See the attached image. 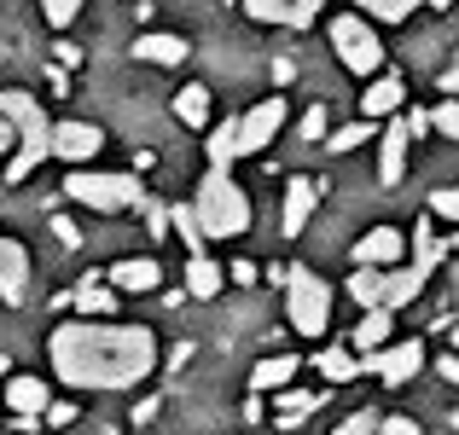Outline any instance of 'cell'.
<instances>
[{"label": "cell", "instance_id": "2", "mask_svg": "<svg viewBox=\"0 0 459 435\" xmlns=\"http://www.w3.org/2000/svg\"><path fill=\"white\" fill-rule=\"evenodd\" d=\"M0 116L18 128V151L6 157V180H30L35 168L53 157V123H47V111L35 105V93H23V88L0 93Z\"/></svg>", "mask_w": 459, "mask_h": 435}, {"label": "cell", "instance_id": "42", "mask_svg": "<svg viewBox=\"0 0 459 435\" xmlns=\"http://www.w3.org/2000/svg\"><path fill=\"white\" fill-rule=\"evenodd\" d=\"M53 233H58V244H70V250L82 244V233H76V226H70V221H53Z\"/></svg>", "mask_w": 459, "mask_h": 435}, {"label": "cell", "instance_id": "33", "mask_svg": "<svg viewBox=\"0 0 459 435\" xmlns=\"http://www.w3.org/2000/svg\"><path fill=\"white\" fill-rule=\"evenodd\" d=\"M41 18L53 23V30H70V23L82 18V0H41Z\"/></svg>", "mask_w": 459, "mask_h": 435}, {"label": "cell", "instance_id": "6", "mask_svg": "<svg viewBox=\"0 0 459 435\" xmlns=\"http://www.w3.org/2000/svg\"><path fill=\"white\" fill-rule=\"evenodd\" d=\"M332 47L343 58V70H355V76H378L384 70V41L372 35V23H360V12L332 18Z\"/></svg>", "mask_w": 459, "mask_h": 435}, {"label": "cell", "instance_id": "22", "mask_svg": "<svg viewBox=\"0 0 459 435\" xmlns=\"http://www.w3.org/2000/svg\"><path fill=\"white\" fill-rule=\"evenodd\" d=\"M314 406H320V395H308V389H280V395H273V424H280V430H297V424L314 413Z\"/></svg>", "mask_w": 459, "mask_h": 435}, {"label": "cell", "instance_id": "14", "mask_svg": "<svg viewBox=\"0 0 459 435\" xmlns=\"http://www.w3.org/2000/svg\"><path fill=\"white\" fill-rule=\"evenodd\" d=\"M30 296V250L18 238H0V302H18Z\"/></svg>", "mask_w": 459, "mask_h": 435}, {"label": "cell", "instance_id": "41", "mask_svg": "<svg viewBox=\"0 0 459 435\" xmlns=\"http://www.w3.org/2000/svg\"><path fill=\"white\" fill-rule=\"evenodd\" d=\"M70 64H82V47H70V41H58V70H70Z\"/></svg>", "mask_w": 459, "mask_h": 435}, {"label": "cell", "instance_id": "8", "mask_svg": "<svg viewBox=\"0 0 459 435\" xmlns=\"http://www.w3.org/2000/svg\"><path fill=\"white\" fill-rule=\"evenodd\" d=\"M280 128H285V99H280V93H268L262 105H250V111L238 116V157L268 151V145L280 140Z\"/></svg>", "mask_w": 459, "mask_h": 435}, {"label": "cell", "instance_id": "35", "mask_svg": "<svg viewBox=\"0 0 459 435\" xmlns=\"http://www.w3.org/2000/svg\"><path fill=\"white\" fill-rule=\"evenodd\" d=\"M378 418H384V413H349L332 435H378Z\"/></svg>", "mask_w": 459, "mask_h": 435}, {"label": "cell", "instance_id": "9", "mask_svg": "<svg viewBox=\"0 0 459 435\" xmlns=\"http://www.w3.org/2000/svg\"><path fill=\"white\" fill-rule=\"evenodd\" d=\"M105 134L93 123H53V157H65L70 168H88L93 157H100Z\"/></svg>", "mask_w": 459, "mask_h": 435}, {"label": "cell", "instance_id": "12", "mask_svg": "<svg viewBox=\"0 0 459 435\" xmlns=\"http://www.w3.org/2000/svg\"><path fill=\"white\" fill-rule=\"evenodd\" d=\"M256 23H280V30H308L320 18V0H245Z\"/></svg>", "mask_w": 459, "mask_h": 435}, {"label": "cell", "instance_id": "40", "mask_svg": "<svg viewBox=\"0 0 459 435\" xmlns=\"http://www.w3.org/2000/svg\"><path fill=\"white\" fill-rule=\"evenodd\" d=\"M12 151H18V128L0 116V157H12Z\"/></svg>", "mask_w": 459, "mask_h": 435}, {"label": "cell", "instance_id": "34", "mask_svg": "<svg viewBox=\"0 0 459 435\" xmlns=\"http://www.w3.org/2000/svg\"><path fill=\"white\" fill-rule=\"evenodd\" d=\"M430 128H437V134H448V140H459V99L437 105V111H430Z\"/></svg>", "mask_w": 459, "mask_h": 435}, {"label": "cell", "instance_id": "28", "mask_svg": "<svg viewBox=\"0 0 459 435\" xmlns=\"http://www.w3.org/2000/svg\"><path fill=\"white\" fill-rule=\"evenodd\" d=\"M204 151H210V168H221V175H227V168H233V157H238V116L215 128V134L204 140Z\"/></svg>", "mask_w": 459, "mask_h": 435}, {"label": "cell", "instance_id": "18", "mask_svg": "<svg viewBox=\"0 0 459 435\" xmlns=\"http://www.w3.org/2000/svg\"><path fill=\"white\" fill-rule=\"evenodd\" d=\"M117 290H128V296H146V290H157V279H163V268H157L152 256H123L111 273H105Z\"/></svg>", "mask_w": 459, "mask_h": 435}, {"label": "cell", "instance_id": "29", "mask_svg": "<svg viewBox=\"0 0 459 435\" xmlns=\"http://www.w3.org/2000/svg\"><path fill=\"white\" fill-rule=\"evenodd\" d=\"M349 296L360 302V308H384V268H355V279H349Z\"/></svg>", "mask_w": 459, "mask_h": 435}, {"label": "cell", "instance_id": "48", "mask_svg": "<svg viewBox=\"0 0 459 435\" xmlns=\"http://www.w3.org/2000/svg\"><path fill=\"white\" fill-rule=\"evenodd\" d=\"M454 279H459V261H454Z\"/></svg>", "mask_w": 459, "mask_h": 435}, {"label": "cell", "instance_id": "43", "mask_svg": "<svg viewBox=\"0 0 459 435\" xmlns=\"http://www.w3.org/2000/svg\"><path fill=\"white\" fill-rule=\"evenodd\" d=\"M70 418H76V406H65V401L47 406V424H70Z\"/></svg>", "mask_w": 459, "mask_h": 435}, {"label": "cell", "instance_id": "47", "mask_svg": "<svg viewBox=\"0 0 459 435\" xmlns=\"http://www.w3.org/2000/svg\"><path fill=\"white\" fill-rule=\"evenodd\" d=\"M454 250H459V226H454Z\"/></svg>", "mask_w": 459, "mask_h": 435}, {"label": "cell", "instance_id": "31", "mask_svg": "<svg viewBox=\"0 0 459 435\" xmlns=\"http://www.w3.org/2000/svg\"><path fill=\"white\" fill-rule=\"evenodd\" d=\"M360 12H372V18H384V23H407V12L419 6V0H355Z\"/></svg>", "mask_w": 459, "mask_h": 435}, {"label": "cell", "instance_id": "44", "mask_svg": "<svg viewBox=\"0 0 459 435\" xmlns=\"http://www.w3.org/2000/svg\"><path fill=\"white\" fill-rule=\"evenodd\" d=\"M442 88H448V93H459V53H454V64H448V76H442Z\"/></svg>", "mask_w": 459, "mask_h": 435}, {"label": "cell", "instance_id": "37", "mask_svg": "<svg viewBox=\"0 0 459 435\" xmlns=\"http://www.w3.org/2000/svg\"><path fill=\"white\" fill-rule=\"evenodd\" d=\"M378 435H419V424H413V418H402V413H384L378 418Z\"/></svg>", "mask_w": 459, "mask_h": 435}, {"label": "cell", "instance_id": "36", "mask_svg": "<svg viewBox=\"0 0 459 435\" xmlns=\"http://www.w3.org/2000/svg\"><path fill=\"white\" fill-rule=\"evenodd\" d=\"M430 215H448V221H459V186L430 192Z\"/></svg>", "mask_w": 459, "mask_h": 435}, {"label": "cell", "instance_id": "24", "mask_svg": "<svg viewBox=\"0 0 459 435\" xmlns=\"http://www.w3.org/2000/svg\"><path fill=\"white\" fill-rule=\"evenodd\" d=\"M221 268H215L210 256H192L186 261V296H198V302H210V296H221Z\"/></svg>", "mask_w": 459, "mask_h": 435}, {"label": "cell", "instance_id": "13", "mask_svg": "<svg viewBox=\"0 0 459 435\" xmlns=\"http://www.w3.org/2000/svg\"><path fill=\"white\" fill-rule=\"evenodd\" d=\"M6 406L18 413V424H41L47 406H53V395H47V383L35 378V371H18V378L6 383Z\"/></svg>", "mask_w": 459, "mask_h": 435}, {"label": "cell", "instance_id": "25", "mask_svg": "<svg viewBox=\"0 0 459 435\" xmlns=\"http://www.w3.org/2000/svg\"><path fill=\"white\" fill-rule=\"evenodd\" d=\"M314 371H320L325 383H355L360 378V360L349 354V348H320V354H314Z\"/></svg>", "mask_w": 459, "mask_h": 435}, {"label": "cell", "instance_id": "11", "mask_svg": "<svg viewBox=\"0 0 459 435\" xmlns=\"http://www.w3.org/2000/svg\"><path fill=\"white\" fill-rule=\"evenodd\" d=\"M402 256H407L402 226H372V233H360V244H355V268H395Z\"/></svg>", "mask_w": 459, "mask_h": 435}, {"label": "cell", "instance_id": "1", "mask_svg": "<svg viewBox=\"0 0 459 435\" xmlns=\"http://www.w3.org/2000/svg\"><path fill=\"white\" fill-rule=\"evenodd\" d=\"M47 360L70 389H134L157 371V337L152 325L65 320L47 337Z\"/></svg>", "mask_w": 459, "mask_h": 435}, {"label": "cell", "instance_id": "19", "mask_svg": "<svg viewBox=\"0 0 459 435\" xmlns=\"http://www.w3.org/2000/svg\"><path fill=\"white\" fill-rule=\"evenodd\" d=\"M105 273H88L76 290V320H111L117 313V285H100Z\"/></svg>", "mask_w": 459, "mask_h": 435}, {"label": "cell", "instance_id": "26", "mask_svg": "<svg viewBox=\"0 0 459 435\" xmlns=\"http://www.w3.org/2000/svg\"><path fill=\"white\" fill-rule=\"evenodd\" d=\"M419 290H425V279H419L413 268H395V273H384V308H407V302L419 296Z\"/></svg>", "mask_w": 459, "mask_h": 435}, {"label": "cell", "instance_id": "3", "mask_svg": "<svg viewBox=\"0 0 459 435\" xmlns=\"http://www.w3.org/2000/svg\"><path fill=\"white\" fill-rule=\"evenodd\" d=\"M192 209H198L204 238H238V233L250 226V198H245V186H233V175H221V168H210V175H204Z\"/></svg>", "mask_w": 459, "mask_h": 435}, {"label": "cell", "instance_id": "39", "mask_svg": "<svg viewBox=\"0 0 459 435\" xmlns=\"http://www.w3.org/2000/svg\"><path fill=\"white\" fill-rule=\"evenodd\" d=\"M227 279H233V285H256V261H233V268H227Z\"/></svg>", "mask_w": 459, "mask_h": 435}, {"label": "cell", "instance_id": "27", "mask_svg": "<svg viewBox=\"0 0 459 435\" xmlns=\"http://www.w3.org/2000/svg\"><path fill=\"white\" fill-rule=\"evenodd\" d=\"M384 343H390V308L360 313V325H355V348H360V354H372V348H384Z\"/></svg>", "mask_w": 459, "mask_h": 435}, {"label": "cell", "instance_id": "7", "mask_svg": "<svg viewBox=\"0 0 459 435\" xmlns=\"http://www.w3.org/2000/svg\"><path fill=\"white\" fill-rule=\"evenodd\" d=\"M360 371H372V378H384V383H407V378L425 371V343H419V337L384 343V348H372V354H360Z\"/></svg>", "mask_w": 459, "mask_h": 435}, {"label": "cell", "instance_id": "5", "mask_svg": "<svg viewBox=\"0 0 459 435\" xmlns=\"http://www.w3.org/2000/svg\"><path fill=\"white\" fill-rule=\"evenodd\" d=\"M285 313H291V331L320 337L332 325V290L314 268H291L285 273Z\"/></svg>", "mask_w": 459, "mask_h": 435}, {"label": "cell", "instance_id": "4", "mask_svg": "<svg viewBox=\"0 0 459 435\" xmlns=\"http://www.w3.org/2000/svg\"><path fill=\"white\" fill-rule=\"evenodd\" d=\"M65 198L82 203V209L117 215V209H134V203H140V180L134 175H100V168H70Z\"/></svg>", "mask_w": 459, "mask_h": 435}, {"label": "cell", "instance_id": "20", "mask_svg": "<svg viewBox=\"0 0 459 435\" xmlns=\"http://www.w3.org/2000/svg\"><path fill=\"white\" fill-rule=\"evenodd\" d=\"M186 53H192V47H186V35H140V41H134V58H146V64H186Z\"/></svg>", "mask_w": 459, "mask_h": 435}, {"label": "cell", "instance_id": "17", "mask_svg": "<svg viewBox=\"0 0 459 435\" xmlns=\"http://www.w3.org/2000/svg\"><path fill=\"white\" fill-rule=\"evenodd\" d=\"M297 371H303V360H297V354H268V360H256V371H250V395H280V389H291Z\"/></svg>", "mask_w": 459, "mask_h": 435}, {"label": "cell", "instance_id": "30", "mask_svg": "<svg viewBox=\"0 0 459 435\" xmlns=\"http://www.w3.org/2000/svg\"><path fill=\"white\" fill-rule=\"evenodd\" d=\"M175 233L186 238L192 256H204V226H198V209H192V203H180V209H175Z\"/></svg>", "mask_w": 459, "mask_h": 435}, {"label": "cell", "instance_id": "15", "mask_svg": "<svg viewBox=\"0 0 459 435\" xmlns=\"http://www.w3.org/2000/svg\"><path fill=\"white\" fill-rule=\"evenodd\" d=\"M314 203H320V186H314L308 175H297L291 186H285V215H280V226H285V238H303V226H308V215H314Z\"/></svg>", "mask_w": 459, "mask_h": 435}, {"label": "cell", "instance_id": "46", "mask_svg": "<svg viewBox=\"0 0 459 435\" xmlns=\"http://www.w3.org/2000/svg\"><path fill=\"white\" fill-rule=\"evenodd\" d=\"M419 6H437V12H448V6H454V0H419Z\"/></svg>", "mask_w": 459, "mask_h": 435}, {"label": "cell", "instance_id": "32", "mask_svg": "<svg viewBox=\"0 0 459 435\" xmlns=\"http://www.w3.org/2000/svg\"><path fill=\"white\" fill-rule=\"evenodd\" d=\"M372 134H378V123H367V116H360V123L337 128V134L325 140V145H332V151H355V145H360V140H372Z\"/></svg>", "mask_w": 459, "mask_h": 435}, {"label": "cell", "instance_id": "23", "mask_svg": "<svg viewBox=\"0 0 459 435\" xmlns=\"http://www.w3.org/2000/svg\"><path fill=\"white\" fill-rule=\"evenodd\" d=\"M175 116L186 128H210V88H204V81H186V88L175 93Z\"/></svg>", "mask_w": 459, "mask_h": 435}, {"label": "cell", "instance_id": "38", "mask_svg": "<svg viewBox=\"0 0 459 435\" xmlns=\"http://www.w3.org/2000/svg\"><path fill=\"white\" fill-rule=\"evenodd\" d=\"M303 140H325V105H308V116H303Z\"/></svg>", "mask_w": 459, "mask_h": 435}, {"label": "cell", "instance_id": "16", "mask_svg": "<svg viewBox=\"0 0 459 435\" xmlns=\"http://www.w3.org/2000/svg\"><path fill=\"white\" fill-rule=\"evenodd\" d=\"M402 99H407L402 76H372V88L360 93V116H367V123H384V116L402 111Z\"/></svg>", "mask_w": 459, "mask_h": 435}, {"label": "cell", "instance_id": "10", "mask_svg": "<svg viewBox=\"0 0 459 435\" xmlns=\"http://www.w3.org/2000/svg\"><path fill=\"white\" fill-rule=\"evenodd\" d=\"M407 140H413L407 116H390V123L378 128V180L384 186H395V180L407 175Z\"/></svg>", "mask_w": 459, "mask_h": 435}, {"label": "cell", "instance_id": "21", "mask_svg": "<svg viewBox=\"0 0 459 435\" xmlns=\"http://www.w3.org/2000/svg\"><path fill=\"white\" fill-rule=\"evenodd\" d=\"M407 238H413V273H419V279H430V273L442 268V256H448V244H442V238L430 233L425 221H419V226H413Z\"/></svg>", "mask_w": 459, "mask_h": 435}, {"label": "cell", "instance_id": "45", "mask_svg": "<svg viewBox=\"0 0 459 435\" xmlns=\"http://www.w3.org/2000/svg\"><path fill=\"white\" fill-rule=\"evenodd\" d=\"M442 378H448V383H459V360H454V354L442 360Z\"/></svg>", "mask_w": 459, "mask_h": 435}]
</instances>
